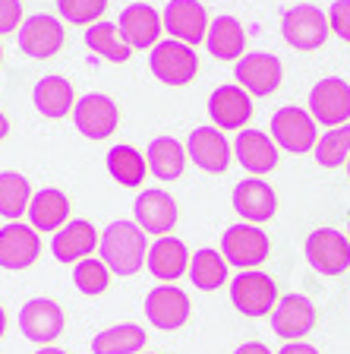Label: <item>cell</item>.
Returning <instances> with one entry per match:
<instances>
[{
    "label": "cell",
    "mask_w": 350,
    "mask_h": 354,
    "mask_svg": "<svg viewBox=\"0 0 350 354\" xmlns=\"http://www.w3.org/2000/svg\"><path fill=\"white\" fill-rule=\"evenodd\" d=\"M233 209L249 225H262V221H269L278 212V196L265 180L246 177V180H240L233 187Z\"/></svg>",
    "instance_id": "obj_24"
},
{
    "label": "cell",
    "mask_w": 350,
    "mask_h": 354,
    "mask_svg": "<svg viewBox=\"0 0 350 354\" xmlns=\"http://www.w3.org/2000/svg\"><path fill=\"white\" fill-rule=\"evenodd\" d=\"M117 26H120V35L126 38V44H130L133 51H148V48L158 44L164 19H161V13L155 7H148V3H130V7L120 10Z\"/></svg>",
    "instance_id": "obj_19"
},
{
    "label": "cell",
    "mask_w": 350,
    "mask_h": 354,
    "mask_svg": "<svg viewBox=\"0 0 350 354\" xmlns=\"http://www.w3.org/2000/svg\"><path fill=\"white\" fill-rule=\"evenodd\" d=\"M38 253H41V237L32 225L10 221L0 228V269H7V272L29 269L38 259Z\"/></svg>",
    "instance_id": "obj_11"
},
{
    "label": "cell",
    "mask_w": 350,
    "mask_h": 354,
    "mask_svg": "<svg viewBox=\"0 0 350 354\" xmlns=\"http://www.w3.org/2000/svg\"><path fill=\"white\" fill-rule=\"evenodd\" d=\"M231 304L243 317H269L278 304L275 279L259 272V269H243L237 279H231Z\"/></svg>",
    "instance_id": "obj_3"
},
{
    "label": "cell",
    "mask_w": 350,
    "mask_h": 354,
    "mask_svg": "<svg viewBox=\"0 0 350 354\" xmlns=\"http://www.w3.org/2000/svg\"><path fill=\"white\" fill-rule=\"evenodd\" d=\"M7 133H10V120H7V114L0 111V140H7Z\"/></svg>",
    "instance_id": "obj_41"
},
{
    "label": "cell",
    "mask_w": 350,
    "mask_h": 354,
    "mask_svg": "<svg viewBox=\"0 0 350 354\" xmlns=\"http://www.w3.org/2000/svg\"><path fill=\"white\" fill-rule=\"evenodd\" d=\"M271 329L284 342H300L315 329V307L303 295H284L271 310Z\"/></svg>",
    "instance_id": "obj_17"
},
{
    "label": "cell",
    "mask_w": 350,
    "mask_h": 354,
    "mask_svg": "<svg viewBox=\"0 0 350 354\" xmlns=\"http://www.w3.org/2000/svg\"><path fill=\"white\" fill-rule=\"evenodd\" d=\"M146 317L155 329L174 332L183 329L190 319V297L183 295L177 285H158L146 297Z\"/></svg>",
    "instance_id": "obj_15"
},
{
    "label": "cell",
    "mask_w": 350,
    "mask_h": 354,
    "mask_svg": "<svg viewBox=\"0 0 350 354\" xmlns=\"http://www.w3.org/2000/svg\"><path fill=\"white\" fill-rule=\"evenodd\" d=\"M64 48V26L48 13H35L19 26V51L32 60H48Z\"/></svg>",
    "instance_id": "obj_16"
},
{
    "label": "cell",
    "mask_w": 350,
    "mask_h": 354,
    "mask_svg": "<svg viewBox=\"0 0 350 354\" xmlns=\"http://www.w3.org/2000/svg\"><path fill=\"white\" fill-rule=\"evenodd\" d=\"M190 257L193 253L186 250V243L164 234L148 247L146 263H148V272H152L161 285H174L183 272H190Z\"/></svg>",
    "instance_id": "obj_23"
},
{
    "label": "cell",
    "mask_w": 350,
    "mask_h": 354,
    "mask_svg": "<svg viewBox=\"0 0 350 354\" xmlns=\"http://www.w3.org/2000/svg\"><path fill=\"white\" fill-rule=\"evenodd\" d=\"M161 19H164V29L171 32V38H177L183 44H193V48L199 41H205L208 26H212L208 13H205V7L199 0H171L164 7V13H161Z\"/></svg>",
    "instance_id": "obj_14"
},
{
    "label": "cell",
    "mask_w": 350,
    "mask_h": 354,
    "mask_svg": "<svg viewBox=\"0 0 350 354\" xmlns=\"http://www.w3.org/2000/svg\"><path fill=\"white\" fill-rule=\"evenodd\" d=\"M32 102H35L38 114H44L48 120H60L76 108L73 102V82L64 76H41L32 88Z\"/></svg>",
    "instance_id": "obj_25"
},
{
    "label": "cell",
    "mask_w": 350,
    "mask_h": 354,
    "mask_svg": "<svg viewBox=\"0 0 350 354\" xmlns=\"http://www.w3.org/2000/svg\"><path fill=\"white\" fill-rule=\"evenodd\" d=\"M233 354H271V351H269V345H262V342H243Z\"/></svg>",
    "instance_id": "obj_40"
},
{
    "label": "cell",
    "mask_w": 350,
    "mask_h": 354,
    "mask_svg": "<svg viewBox=\"0 0 350 354\" xmlns=\"http://www.w3.org/2000/svg\"><path fill=\"white\" fill-rule=\"evenodd\" d=\"M146 348V332L133 323H120L110 329L98 332L92 339V351L95 354H139Z\"/></svg>",
    "instance_id": "obj_30"
},
{
    "label": "cell",
    "mask_w": 350,
    "mask_h": 354,
    "mask_svg": "<svg viewBox=\"0 0 350 354\" xmlns=\"http://www.w3.org/2000/svg\"><path fill=\"white\" fill-rule=\"evenodd\" d=\"M208 51L218 60H240L246 51V32H243L240 19L233 16H218V19L208 26V35H205Z\"/></svg>",
    "instance_id": "obj_27"
},
{
    "label": "cell",
    "mask_w": 350,
    "mask_h": 354,
    "mask_svg": "<svg viewBox=\"0 0 350 354\" xmlns=\"http://www.w3.org/2000/svg\"><path fill=\"white\" fill-rule=\"evenodd\" d=\"M32 187L29 177H22L19 171H0V215L16 221L22 212H29L32 203Z\"/></svg>",
    "instance_id": "obj_32"
},
{
    "label": "cell",
    "mask_w": 350,
    "mask_h": 354,
    "mask_svg": "<svg viewBox=\"0 0 350 354\" xmlns=\"http://www.w3.org/2000/svg\"><path fill=\"white\" fill-rule=\"evenodd\" d=\"M347 237H350V225H347Z\"/></svg>",
    "instance_id": "obj_46"
},
{
    "label": "cell",
    "mask_w": 350,
    "mask_h": 354,
    "mask_svg": "<svg viewBox=\"0 0 350 354\" xmlns=\"http://www.w3.org/2000/svg\"><path fill=\"white\" fill-rule=\"evenodd\" d=\"M19 329L35 345H51L64 332V310L51 297H32L19 310Z\"/></svg>",
    "instance_id": "obj_12"
},
{
    "label": "cell",
    "mask_w": 350,
    "mask_h": 354,
    "mask_svg": "<svg viewBox=\"0 0 350 354\" xmlns=\"http://www.w3.org/2000/svg\"><path fill=\"white\" fill-rule=\"evenodd\" d=\"M0 60H3V48H0Z\"/></svg>",
    "instance_id": "obj_45"
},
{
    "label": "cell",
    "mask_w": 350,
    "mask_h": 354,
    "mask_svg": "<svg viewBox=\"0 0 350 354\" xmlns=\"http://www.w3.org/2000/svg\"><path fill=\"white\" fill-rule=\"evenodd\" d=\"M86 44H88V51H95L98 57L110 60V64H126L133 54V48L120 35L117 22H92L86 29Z\"/></svg>",
    "instance_id": "obj_29"
},
{
    "label": "cell",
    "mask_w": 350,
    "mask_h": 354,
    "mask_svg": "<svg viewBox=\"0 0 350 354\" xmlns=\"http://www.w3.org/2000/svg\"><path fill=\"white\" fill-rule=\"evenodd\" d=\"M208 118L221 130H243L253 118V102L243 86H218L208 98Z\"/></svg>",
    "instance_id": "obj_21"
},
{
    "label": "cell",
    "mask_w": 350,
    "mask_h": 354,
    "mask_svg": "<svg viewBox=\"0 0 350 354\" xmlns=\"http://www.w3.org/2000/svg\"><path fill=\"white\" fill-rule=\"evenodd\" d=\"M329 22H331V32L344 41H350V0H335L329 7Z\"/></svg>",
    "instance_id": "obj_37"
},
{
    "label": "cell",
    "mask_w": 350,
    "mask_h": 354,
    "mask_svg": "<svg viewBox=\"0 0 350 354\" xmlns=\"http://www.w3.org/2000/svg\"><path fill=\"white\" fill-rule=\"evenodd\" d=\"M309 114L322 127H341L350 120V82L325 76L309 92Z\"/></svg>",
    "instance_id": "obj_9"
},
{
    "label": "cell",
    "mask_w": 350,
    "mask_h": 354,
    "mask_svg": "<svg viewBox=\"0 0 350 354\" xmlns=\"http://www.w3.org/2000/svg\"><path fill=\"white\" fill-rule=\"evenodd\" d=\"M269 234L262 228H255L249 221H240V225H231L221 237V253L231 266H240V269H255L269 259Z\"/></svg>",
    "instance_id": "obj_7"
},
{
    "label": "cell",
    "mask_w": 350,
    "mask_h": 354,
    "mask_svg": "<svg viewBox=\"0 0 350 354\" xmlns=\"http://www.w3.org/2000/svg\"><path fill=\"white\" fill-rule=\"evenodd\" d=\"M108 171L114 177L117 184L124 187H139L146 180V171H148V162L146 155L139 152L133 146H114L108 152Z\"/></svg>",
    "instance_id": "obj_33"
},
{
    "label": "cell",
    "mask_w": 350,
    "mask_h": 354,
    "mask_svg": "<svg viewBox=\"0 0 350 354\" xmlns=\"http://www.w3.org/2000/svg\"><path fill=\"white\" fill-rule=\"evenodd\" d=\"M57 10L73 26H92V22H101L108 0H57Z\"/></svg>",
    "instance_id": "obj_36"
},
{
    "label": "cell",
    "mask_w": 350,
    "mask_h": 354,
    "mask_svg": "<svg viewBox=\"0 0 350 354\" xmlns=\"http://www.w3.org/2000/svg\"><path fill=\"white\" fill-rule=\"evenodd\" d=\"M117 120H120V111H117L114 98L101 95V92L82 95L73 108V124L86 140H108L117 130Z\"/></svg>",
    "instance_id": "obj_10"
},
{
    "label": "cell",
    "mask_w": 350,
    "mask_h": 354,
    "mask_svg": "<svg viewBox=\"0 0 350 354\" xmlns=\"http://www.w3.org/2000/svg\"><path fill=\"white\" fill-rule=\"evenodd\" d=\"M110 269L104 266V259L101 257H88V259H79L76 263V269H73V285L79 288L82 295H88V297H95V295H104L108 291V285H110Z\"/></svg>",
    "instance_id": "obj_35"
},
{
    "label": "cell",
    "mask_w": 350,
    "mask_h": 354,
    "mask_svg": "<svg viewBox=\"0 0 350 354\" xmlns=\"http://www.w3.org/2000/svg\"><path fill=\"white\" fill-rule=\"evenodd\" d=\"M271 140L284 149V152H293V155L313 152L315 142H319L315 118L309 111L297 108V104H287V108L271 114Z\"/></svg>",
    "instance_id": "obj_5"
},
{
    "label": "cell",
    "mask_w": 350,
    "mask_h": 354,
    "mask_svg": "<svg viewBox=\"0 0 350 354\" xmlns=\"http://www.w3.org/2000/svg\"><path fill=\"white\" fill-rule=\"evenodd\" d=\"M186 155L193 158V165L208 174H224L231 168L233 146L224 140V133L218 127H196L186 140Z\"/></svg>",
    "instance_id": "obj_13"
},
{
    "label": "cell",
    "mask_w": 350,
    "mask_h": 354,
    "mask_svg": "<svg viewBox=\"0 0 350 354\" xmlns=\"http://www.w3.org/2000/svg\"><path fill=\"white\" fill-rule=\"evenodd\" d=\"M98 250H101V259L110 272L120 275V279H130L146 266L148 257L146 231L133 225V221H110L101 234Z\"/></svg>",
    "instance_id": "obj_1"
},
{
    "label": "cell",
    "mask_w": 350,
    "mask_h": 354,
    "mask_svg": "<svg viewBox=\"0 0 350 354\" xmlns=\"http://www.w3.org/2000/svg\"><path fill=\"white\" fill-rule=\"evenodd\" d=\"M35 354H66V351H60V348H54V345H41Z\"/></svg>",
    "instance_id": "obj_42"
},
{
    "label": "cell",
    "mask_w": 350,
    "mask_h": 354,
    "mask_svg": "<svg viewBox=\"0 0 350 354\" xmlns=\"http://www.w3.org/2000/svg\"><path fill=\"white\" fill-rule=\"evenodd\" d=\"M227 279H231V275H227L224 253L199 250L190 257V281L199 288V291H218Z\"/></svg>",
    "instance_id": "obj_31"
},
{
    "label": "cell",
    "mask_w": 350,
    "mask_h": 354,
    "mask_svg": "<svg viewBox=\"0 0 350 354\" xmlns=\"http://www.w3.org/2000/svg\"><path fill=\"white\" fill-rule=\"evenodd\" d=\"M148 66L164 86H186L199 73V54L193 51V44L168 38V41H158L152 48Z\"/></svg>",
    "instance_id": "obj_4"
},
{
    "label": "cell",
    "mask_w": 350,
    "mask_h": 354,
    "mask_svg": "<svg viewBox=\"0 0 350 354\" xmlns=\"http://www.w3.org/2000/svg\"><path fill=\"white\" fill-rule=\"evenodd\" d=\"M315 162L322 165V168H341V165H347L350 158V127L341 124V127H331L325 136H319V142H315Z\"/></svg>",
    "instance_id": "obj_34"
},
{
    "label": "cell",
    "mask_w": 350,
    "mask_h": 354,
    "mask_svg": "<svg viewBox=\"0 0 350 354\" xmlns=\"http://www.w3.org/2000/svg\"><path fill=\"white\" fill-rule=\"evenodd\" d=\"M233 155L237 162L249 171V174H269L278 168V142L271 140L269 133L243 127L233 140Z\"/></svg>",
    "instance_id": "obj_22"
},
{
    "label": "cell",
    "mask_w": 350,
    "mask_h": 354,
    "mask_svg": "<svg viewBox=\"0 0 350 354\" xmlns=\"http://www.w3.org/2000/svg\"><path fill=\"white\" fill-rule=\"evenodd\" d=\"M70 218V199L57 187H44L29 203V225L35 231H60Z\"/></svg>",
    "instance_id": "obj_26"
},
{
    "label": "cell",
    "mask_w": 350,
    "mask_h": 354,
    "mask_svg": "<svg viewBox=\"0 0 350 354\" xmlns=\"http://www.w3.org/2000/svg\"><path fill=\"white\" fill-rule=\"evenodd\" d=\"M347 177H350V158H347Z\"/></svg>",
    "instance_id": "obj_44"
},
{
    "label": "cell",
    "mask_w": 350,
    "mask_h": 354,
    "mask_svg": "<svg viewBox=\"0 0 350 354\" xmlns=\"http://www.w3.org/2000/svg\"><path fill=\"white\" fill-rule=\"evenodd\" d=\"M133 212H136V225L146 234L155 237H164L174 231L177 225V203L168 190H146L139 193L136 203H133Z\"/></svg>",
    "instance_id": "obj_18"
},
{
    "label": "cell",
    "mask_w": 350,
    "mask_h": 354,
    "mask_svg": "<svg viewBox=\"0 0 350 354\" xmlns=\"http://www.w3.org/2000/svg\"><path fill=\"white\" fill-rule=\"evenodd\" d=\"M98 231L92 221L86 218H73L66 221L60 231H54L51 237V253L57 263H79V259H88L98 247Z\"/></svg>",
    "instance_id": "obj_20"
},
{
    "label": "cell",
    "mask_w": 350,
    "mask_h": 354,
    "mask_svg": "<svg viewBox=\"0 0 350 354\" xmlns=\"http://www.w3.org/2000/svg\"><path fill=\"white\" fill-rule=\"evenodd\" d=\"M303 253L319 275H341L350 269V237L335 228H315L303 243Z\"/></svg>",
    "instance_id": "obj_6"
},
{
    "label": "cell",
    "mask_w": 350,
    "mask_h": 354,
    "mask_svg": "<svg viewBox=\"0 0 350 354\" xmlns=\"http://www.w3.org/2000/svg\"><path fill=\"white\" fill-rule=\"evenodd\" d=\"M329 32H331L329 16L322 13L319 7H313V3H297V7H291L281 16V35L297 51H315V48H322Z\"/></svg>",
    "instance_id": "obj_2"
},
{
    "label": "cell",
    "mask_w": 350,
    "mask_h": 354,
    "mask_svg": "<svg viewBox=\"0 0 350 354\" xmlns=\"http://www.w3.org/2000/svg\"><path fill=\"white\" fill-rule=\"evenodd\" d=\"M146 162L158 180H177L183 174V165H186V149L174 136H158V140L148 142Z\"/></svg>",
    "instance_id": "obj_28"
},
{
    "label": "cell",
    "mask_w": 350,
    "mask_h": 354,
    "mask_svg": "<svg viewBox=\"0 0 350 354\" xmlns=\"http://www.w3.org/2000/svg\"><path fill=\"white\" fill-rule=\"evenodd\" d=\"M278 354H319V351H315L313 345H307V342H287Z\"/></svg>",
    "instance_id": "obj_39"
},
{
    "label": "cell",
    "mask_w": 350,
    "mask_h": 354,
    "mask_svg": "<svg viewBox=\"0 0 350 354\" xmlns=\"http://www.w3.org/2000/svg\"><path fill=\"white\" fill-rule=\"evenodd\" d=\"M22 22V0H0V35L16 32Z\"/></svg>",
    "instance_id": "obj_38"
},
{
    "label": "cell",
    "mask_w": 350,
    "mask_h": 354,
    "mask_svg": "<svg viewBox=\"0 0 350 354\" xmlns=\"http://www.w3.org/2000/svg\"><path fill=\"white\" fill-rule=\"evenodd\" d=\"M233 76H237V86H243L249 95L265 98L271 92L281 88L284 80V70H281V60L269 51H249L237 60L233 66Z\"/></svg>",
    "instance_id": "obj_8"
},
{
    "label": "cell",
    "mask_w": 350,
    "mask_h": 354,
    "mask_svg": "<svg viewBox=\"0 0 350 354\" xmlns=\"http://www.w3.org/2000/svg\"><path fill=\"white\" fill-rule=\"evenodd\" d=\"M3 332H7V310L0 307V339H3Z\"/></svg>",
    "instance_id": "obj_43"
}]
</instances>
